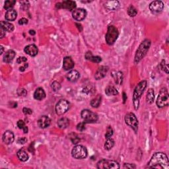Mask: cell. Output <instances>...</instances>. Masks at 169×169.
I'll return each mask as SVG.
<instances>
[{
	"label": "cell",
	"instance_id": "3",
	"mask_svg": "<svg viewBox=\"0 0 169 169\" xmlns=\"http://www.w3.org/2000/svg\"><path fill=\"white\" fill-rule=\"evenodd\" d=\"M151 42L149 39H145L142 42L136 51L134 60L135 63H138L144 58V56L147 54V52H148L149 49L151 46Z\"/></svg>",
	"mask_w": 169,
	"mask_h": 169
},
{
	"label": "cell",
	"instance_id": "4",
	"mask_svg": "<svg viewBox=\"0 0 169 169\" xmlns=\"http://www.w3.org/2000/svg\"><path fill=\"white\" fill-rule=\"evenodd\" d=\"M169 103V95L168 90L164 87L159 92V96L156 99V105L159 108L167 106Z\"/></svg>",
	"mask_w": 169,
	"mask_h": 169
},
{
	"label": "cell",
	"instance_id": "9",
	"mask_svg": "<svg viewBox=\"0 0 169 169\" xmlns=\"http://www.w3.org/2000/svg\"><path fill=\"white\" fill-rule=\"evenodd\" d=\"M125 122L127 125L134 129L135 131H137L138 129V120L136 115L134 113H128L125 116Z\"/></svg>",
	"mask_w": 169,
	"mask_h": 169
},
{
	"label": "cell",
	"instance_id": "28",
	"mask_svg": "<svg viewBox=\"0 0 169 169\" xmlns=\"http://www.w3.org/2000/svg\"><path fill=\"white\" fill-rule=\"evenodd\" d=\"M154 99H155V92H154V90L153 89H149L147 92L146 96L147 102L149 104H152L154 101Z\"/></svg>",
	"mask_w": 169,
	"mask_h": 169
},
{
	"label": "cell",
	"instance_id": "2",
	"mask_svg": "<svg viewBox=\"0 0 169 169\" xmlns=\"http://www.w3.org/2000/svg\"><path fill=\"white\" fill-rule=\"evenodd\" d=\"M147 83L145 80L141 81V82L138 83L136 89H135L133 95V103L134 106V108L138 110L139 106V100H140L141 95H143L144 90L146 89Z\"/></svg>",
	"mask_w": 169,
	"mask_h": 169
},
{
	"label": "cell",
	"instance_id": "46",
	"mask_svg": "<svg viewBox=\"0 0 169 169\" xmlns=\"http://www.w3.org/2000/svg\"><path fill=\"white\" fill-rule=\"evenodd\" d=\"M71 140L72 141L73 144H77L78 142L79 141L80 139L78 138V137L76 136V137H72V138H71Z\"/></svg>",
	"mask_w": 169,
	"mask_h": 169
},
{
	"label": "cell",
	"instance_id": "1",
	"mask_svg": "<svg viewBox=\"0 0 169 169\" xmlns=\"http://www.w3.org/2000/svg\"><path fill=\"white\" fill-rule=\"evenodd\" d=\"M147 167L150 168L168 169L169 162L167 156L163 153H155L148 163Z\"/></svg>",
	"mask_w": 169,
	"mask_h": 169
},
{
	"label": "cell",
	"instance_id": "12",
	"mask_svg": "<svg viewBox=\"0 0 169 169\" xmlns=\"http://www.w3.org/2000/svg\"><path fill=\"white\" fill-rule=\"evenodd\" d=\"M164 3L161 1H154L149 5V9L153 13H159L163 10Z\"/></svg>",
	"mask_w": 169,
	"mask_h": 169
},
{
	"label": "cell",
	"instance_id": "38",
	"mask_svg": "<svg viewBox=\"0 0 169 169\" xmlns=\"http://www.w3.org/2000/svg\"><path fill=\"white\" fill-rule=\"evenodd\" d=\"M161 68H162V70L164 71V72H165L166 73H168V64L166 63L165 60L162 61V62H161Z\"/></svg>",
	"mask_w": 169,
	"mask_h": 169
},
{
	"label": "cell",
	"instance_id": "19",
	"mask_svg": "<svg viewBox=\"0 0 169 169\" xmlns=\"http://www.w3.org/2000/svg\"><path fill=\"white\" fill-rule=\"evenodd\" d=\"M80 77L79 73L77 72V70H72L67 73V75H66V77H67V80L70 82H75L79 79V78Z\"/></svg>",
	"mask_w": 169,
	"mask_h": 169
},
{
	"label": "cell",
	"instance_id": "10",
	"mask_svg": "<svg viewBox=\"0 0 169 169\" xmlns=\"http://www.w3.org/2000/svg\"><path fill=\"white\" fill-rule=\"evenodd\" d=\"M70 108V102L66 100H60L56 106V112L58 115H62Z\"/></svg>",
	"mask_w": 169,
	"mask_h": 169
},
{
	"label": "cell",
	"instance_id": "42",
	"mask_svg": "<svg viewBox=\"0 0 169 169\" xmlns=\"http://www.w3.org/2000/svg\"><path fill=\"white\" fill-rule=\"evenodd\" d=\"M27 61V59L25 57H19L17 60V63H21L23 62H26Z\"/></svg>",
	"mask_w": 169,
	"mask_h": 169
},
{
	"label": "cell",
	"instance_id": "51",
	"mask_svg": "<svg viewBox=\"0 0 169 169\" xmlns=\"http://www.w3.org/2000/svg\"><path fill=\"white\" fill-rule=\"evenodd\" d=\"M1 54H2L3 53V46H1Z\"/></svg>",
	"mask_w": 169,
	"mask_h": 169
},
{
	"label": "cell",
	"instance_id": "31",
	"mask_svg": "<svg viewBox=\"0 0 169 169\" xmlns=\"http://www.w3.org/2000/svg\"><path fill=\"white\" fill-rule=\"evenodd\" d=\"M113 76L115 79V82L117 84L120 85L122 83V81H123V75H122V73L120 72H116Z\"/></svg>",
	"mask_w": 169,
	"mask_h": 169
},
{
	"label": "cell",
	"instance_id": "47",
	"mask_svg": "<svg viewBox=\"0 0 169 169\" xmlns=\"http://www.w3.org/2000/svg\"><path fill=\"white\" fill-rule=\"evenodd\" d=\"M0 33H1V38H3L5 36H6V31H5L3 29L0 28Z\"/></svg>",
	"mask_w": 169,
	"mask_h": 169
},
{
	"label": "cell",
	"instance_id": "48",
	"mask_svg": "<svg viewBox=\"0 0 169 169\" xmlns=\"http://www.w3.org/2000/svg\"><path fill=\"white\" fill-rule=\"evenodd\" d=\"M28 67V64L27 63H25L24 66H22V67L19 68V70H20L21 72H24V71L25 70V69H26V67Z\"/></svg>",
	"mask_w": 169,
	"mask_h": 169
},
{
	"label": "cell",
	"instance_id": "49",
	"mask_svg": "<svg viewBox=\"0 0 169 169\" xmlns=\"http://www.w3.org/2000/svg\"><path fill=\"white\" fill-rule=\"evenodd\" d=\"M23 132H24V134L28 133V128H27V127H26V126L24 127V128H23Z\"/></svg>",
	"mask_w": 169,
	"mask_h": 169
},
{
	"label": "cell",
	"instance_id": "7",
	"mask_svg": "<svg viewBox=\"0 0 169 169\" xmlns=\"http://www.w3.org/2000/svg\"><path fill=\"white\" fill-rule=\"evenodd\" d=\"M97 167L99 169H118L120 168V165L116 161L102 159L98 162Z\"/></svg>",
	"mask_w": 169,
	"mask_h": 169
},
{
	"label": "cell",
	"instance_id": "52",
	"mask_svg": "<svg viewBox=\"0 0 169 169\" xmlns=\"http://www.w3.org/2000/svg\"><path fill=\"white\" fill-rule=\"evenodd\" d=\"M124 102H125V101H126V94L124 93Z\"/></svg>",
	"mask_w": 169,
	"mask_h": 169
},
{
	"label": "cell",
	"instance_id": "22",
	"mask_svg": "<svg viewBox=\"0 0 169 169\" xmlns=\"http://www.w3.org/2000/svg\"><path fill=\"white\" fill-rule=\"evenodd\" d=\"M17 16V13L14 9H11L6 12L5 17L7 21H13L16 19Z\"/></svg>",
	"mask_w": 169,
	"mask_h": 169
},
{
	"label": "cell",
	"instance_id": "15",
	"mask_svg": "<svg viewBox=\"0 0 169 169\" xmlns=\"http://www.w3.org/2000/svg\"><path fill=\"white\" fill-rule=\"evenodd\" d=\"M108 72V67L107 66H100L95 73V78L97 80L102 79L106 76Z\"/></svg>",
	"mask_w": 169,
	"mask_h": 169
},
{
	"label": "cell",
	"instance_id": "27",
	"mask_svg": "<svg viewBox=\"0 0 169 169\" xmlns=\"http://www.w3.org/2000/svg\"><path fill=\"white\" fill-rule=\"evenodd\" d=\"M17 157L19 158V160L23 161V162H25V161H26L29 159V155L26 153L25 151L23 150V149L19 150L17 152Z\"/></svg>",
	"mask_w": 169,
	"mask_h": 169
},
{
	"label": "cell",
	"instance_id": "23",
	"mask_svg": "<svg viewBox=\"0 0 169 169\" xmlns=\"http://www.w3.org/2000/svg\"><path fill=\"white\" fill-rule=\"evenodd\" d=\"M15 56V52L13 50H9L3 56V62L6 63H10L13 60Z\"/></svg>",
	"mask_w": 169,
	"mask_h": 169
},
{
	"label": "cell",
	"instance_id": "32",
	"mask_svg": "<svg viewBox=\"0 0 169 169\" xmlns=\"http://www.w3.org/2000/svg\"><path fill=\"white\" fill-rule=\"evenodd\" d=\"M114 145V141L112 139L108 138L107 140L105 142L104 144V149L107 151L111 150Z\"/></svg>",
	"mask_w": 169,
	"mask_h": 169
},
{
	"label": "cell",
	"instance_id": "50",
	"mask_svg": "<svg viewBox=\"0 0 169 169\" xmlns=\"http://www.w3.org/2000/svg\"><path fill=\"white\" fill-rule=\"evenodd\" d=\"M29 33H30V35H35V31H33V30H31L29 31Z\"/></svg>",
	"mask_w": 169,
	"mask_h": 169
},
{
	"label": "cell",
	"instance_id": "44",
	"mask_svg": "<svg viewBox=\"0 0 169 169\" xmlns=\"http://www.w3.org/2000/svg\"><path fill=\"white\" fill-rule=\"evenodd\" d=\"M124 168H136V166L134 164H129V163H127L125 164L124 165Z\"/></svg>",
	"mask_w": 169,
	"mask_h": 169
},
{
	"label": "cell",
	"instance_id": "20",
	"mask_svg": "<svg viewBox=\"0 0 169 169\" xmlns=\"http://www.w3.org/2000/svg\"><path fill=\"white\" fill-rule=\"evenodd\" d=\"M105 7L110 11L116 10L120 7V3L118 1H108L104 4Z\"/></svg>",
	"mask_w": 169,
	"mask_h": 169
},
{
	"label": "cell",
	"instance_id": "33",
	"mask_svg": "<svg viewBox=\"0 0 169 169\" xmlns=\"http://www.w3.org/2000/svg\"><path fill=\"white\" fill-rule=\"evenodd\" d=\"M15 3L16 1H15V0H8V1H6L5 2L4 9H6L7 11L11 10V9H12V8L14 7Z\"/></svg>",
	"mask_w": 169,
	"mask_h": 169
},
{
	"label": "cell",
	"instance_id": "40",
	"mask_svg": "<svg viewBox=\"0 0 169 169\" xmlns=\"http://www.w3.org/2000/svg\"><path fill=\"white\" fill-rule=\"evenodd\" d=\"M17 126H18V128L19 129H23V128L25 127V124H24V122L23 121V120H19L17 122Z\"/></svg>",
	"mask_w": 169,
	"mask_h": 169
},
{
	"label": "cell",
	"instance_id": "29",
	"mask_svg": "<svg viewBox=\"0 0 169 169\" xmlns=\"http://www.w3.org/2000/svg\"><path fill=\"white\" fill-rule=\"evenodd\" d=\"M101 100L102 96L100 95H99L90 101V105L93 108H98L101 103Z\"/></svg>",
	"mask_w": 169,
	"mask_h": 169
},
{
	"label": "cell",
	"instance_id": "45",
	"mask_svg": "<svg viewBox=\"0 0 169 169\" xmlns=\"http://www.w3.org/2000/svg\"><path fill=\"white\" fill-rule=\"evenodd\" d=\"M26 141H27V139H26V138H21L18 139L17 142L19 144H24Z\"/></svg>",
	"mask_w": 169,
	"mask_h": 169
},
{
	"label": "cell",
	"instance_id": "35",
	"mask_svg": "<svg viewBox=\"0 0 169 169\" xmlns=\"http://www.w3.org/2000/svg\"><path fill=\"white\" fill-rule=\"evenodd\" d=\"M51 87H52L54 91H58V90L61 89V85L60 83H58V81H54L52 83Z\"/></svg>",
	"mask_w": 169,
	"mask_h": 169
},
{
	"label": "cell",
	"instance_id": "6",
	"mask_svg": "<svg viewBox=\"0 0 169 169\" xmlns=\"http://www.w3.org/2000/svg\"><path fill=\"white\" fill-rule=\"evenodd\" d=\"M87 148L81 145H77L73 148L72 151V155L76 159H83L87 156Z\"/></svg>",
	"mask_w": 169,
	"mask_h": 169
},
{
	"label": "cell",
	"instance_id": "17",
	"mask_svg": "<svg viewBox=\"0 0 169 169\" xmlns=\"http://www.w3.org/2000/svg\"><path fill=\"white\" fill-rule=\"evenodd\" d=\"M24 52L31 56H36L38 54V48L35 45H29L24 48Z\"/></svg>",
	"mask_w": 169,
	"mask_h": 169
},
{
	"label": "cell",
	"instance_id": "39",
	"mask_svg": "<svg viewBox=\"0 0 169 169\" xmlns=\"http://www.w3.org/2000/svg\"><path fill=\"white\" fill-rule=\"evenodd\" d=\"M85 124H86V123H85V122H81V123H79L77 126V130L80 131H84L85 129Z\"/></svg>",
	"mask_w": 169,
	"mask_h": 169
},
{
	"label": "cell",
	"instance_id": "34",
	"mask_svg": "<svg viewBox=\"0 0 169 169\" xmlns=\"http://www.w3.org/2000/svg\"><path fill=\"white\" fill-rule=\"evenodd\" d=\"M128 13L131 17H136L137 15L138 11H137V9L134 6H130L128 9Z\"/></svg>",
	"mask_w": 169,
	"mask_h": 169
},
{
	"label": "cell",
	"instance_id": "37",
	"mask_svg": "<svg viewBox=\"0 0 169 169\" xmlns=\"http://www.w3.org/2000/svg\"><path fill=\"white\" fill-rule=\"evenodd\" d=\"M17 95L20 97H25L26 94H27V92H26V90L23 89V88H20L17 90Z\"/></svg>",
	"mask_w": 169,
	"mask_h": 169
},
{
	"label": "cell",
	"instance_id": "30",
	"mask_svg": "<svg viewBox=\"0 0 169 169\" xmlns=\"http://www.w3.org/2000/svg\"><path fill=\"white\" fill-rule=\"evenodd\" d=\"M105 92L107 95L108 96H111V95H117L118 94V92L117 89L115 88L114 86H112V85H109L108 86L106 89H105Z\"/></svg>",
	"mask_w": 169,
	"mask_h": 169
},
{
	"label": "cell",
	"instance_id": "36",
	"mask_svg": "<svg viewBox=\"0 0 169 169\" xmlns=\"http://www.w3.org/2000/svg\"><path fill=\"white\" fill-rule=\"evenodd\" d=\"M113 134H114V130L112 129V128H111V126H108L107 128L106 133V134H105V137H106V139L110 138L112 136V135H113Z\"/></svg>",
	"mask_w": 169,
	"mask_h": 169
},
{
	"label": "cell",
	"instance_id": "24",
	"mask_svg": "<svg viewBox=\"0 0 169 169\" xmlns=\"http://www.w3.org/2000/svg\"><path fill=\"white\" fill-rule=\"evenodd\" d=\"M85 58L87 60H89L90 62H92L94 63H100L102 61V59L99 56H92V53L90 52H87L85 54Z\"/></svg>",
	"mask_w": 169,
	"mask_h": 169
},
{
	"label": "cell",
	"instance_id": "16",
	"mask_svg": "<svg viewBox=\"0 0 169 169\" xmlns=\"http://www.w3.org/2000/svg\"><path fill=\"white\" fill-rule=\"evenodd\" d=\"M2 139L5 143L7 145H9L11 144L14 141L15 136L13 132L11 131H6L3 134V137H2Z\"/></svg>",
	"mask_w": 169,
	"mask_h": 169
},
{
	"label": "cell",
	"instance_id": "43",
	"mask_svg": "<svg viewBox=\"0 0 169 169\" xmlns=\"http://www.w3.org/2000/svg\"><path fill=\"white\" fill-rule=\"evenodd\" d=\"M28 19H26V18H22L19 21V24L20 25H23V24H28Z\"/></svg>",
	"mask_w": 169,
	"mask_h": 169
},
{
	"label": "cell",
	"instance_id": "14",
	"mask_svg": "<svg viewBox=\"0 0 169 169\" xmlns=\"http://www.w3.org/2000/svg\"><path fill=\"white\" fill-rule=\"evenodd\" d=\"M51 120L47 116H42L38 120V126L40 128L45 129L50 126Z\"/></svg>",
	"mask_w": 169,
	"mask_h": 169
},
{
	"label": "cell",
	"instance_id": "5",
	"mask_svg": "<svg viewBox=\"0 0 169 169\" xmlns=\"http://www.w3.org/2000/svg\"><path fill=\"white\" fill-rule=\"evenodd\" d=\"M119 33L116 27L114 26L111 25L108 27V31L106 35V42L108 45H112L117 40L118 37Z\"/></svg>",
	"mask_w": 169,
	"mask_h": 169
},
{
	"label": "cell",
	"instance_id": "18",
	"mask_svg": "<svg viewBox=\"0 0 169 169\" xmlns=\"http://www.w3.org/2000/svg\"><path fill=\"white\" fill-rule=\"evenodd\" d=\"M74 67V62L71 57H65L63 61V67L65 71H69Z\"/></svg>",
	"mask_w": 169,
	"mask_h": 169
},
{
	"label": "cell",
	"instance_id": "13",
	"mask_svg": "<svg viewBox=\"0 0 169 169\" xmlns=\"http://www.w3.org/2000/svg\"><path fill=\"white\" fill-rule=\"evenodd\" d=\"M76 3L73 1H70V0H67V1H63L61 3H58L56 4V7L58 9L62 8L68 9L69 11H73L76 8Z\"/></svg>",
	"mask_w": 169,
	"mask_h": 169
},
{
	"label": "cell",
	"instance_id": "25",
	"mask_svg": "<svg viewBox=\"0 0 169 169\" xmlns=\"http://www.w3.org/2000/svg\"><path fill=\"white\" fill-rule=\"evenodd\" d=\"M1 28L3 29L5 31L7 32H13L14 30V26L13 24H12L10 23H8V22L6 21H1Z\"/></svg>",
	"mask_w": 169,
	"mask_h": 169
},
{
	"label": "cell",
	"instance_id": "41",
	"mask_svg": "<svg viewBox=\"0 0 169 169\" xmlns=\"http://www.w3.org/2000/svg\"><path fill=\"white\" fill-rule=\"evenodd\" d=\"M23 113L26 115L31 114L32 113H33V111L30 108H24L23 109Z\"/></svg>",
	"mask_w": 169,
	"mask_h": 169
},
{
	"label": "cell",
	"instance_id": "8",
	"mask_svg": "<svg viewBox=\"0 0 169 169\" xmlns=\"http://www.w3.org/2000/svg\"><path fill=\"white\" fill-rule=\"evenodd\" d=\"M82 119L84 120L85 123H92L98 120V115L95 112L89 111L88 109H85L82 111L81 113Z\"/></svg>",
	"mask_w": 169,
	"mask_h": 169
},
{
	"label": "cell",
	"instance_id": "11",
	"mask_svg": "<svg viewBox=\"0 0 169 169\" xmlns=\"http://www.w3.org/2000/svg\"><path fill=\"white\" fill-rule=\"evenodd\" d=\"M73 18L77 21H81L85 19L87 16V11L82 8L75 9L72 11Z\"/></svg>",
	"mask_w": 169,
	"mask_h": 169
},
{
	"label": "cell",
	"instance_id": "21",
	"mask_svg": "<svg viewBox=\"0 0 169 169\" xmlns=\"http://www.w3.org/2000/svg\"><path fill=\"white\" fill-rule=\"evenodd\" d=\"M46 97V92L42 88L38 87L36 89L35 93H34V98L36 100H41Z\"/></svg>",
	"mask_w": 169,
	"mask_h": 169
},
{
	"label": "cell",
	"instance_id": "26",
	"mask_svg": "<svg viewBox=\"0 0 169 169\" xmlns=\"http://www.w3.org/2000/svg\"><path fill=\"white\" fill-rule=\"evenodd\" d=\"M70 124V121L67 118H62L58 121V126L61 129H65L68 127Z\"/></svg>",
	"mask_w": 169,
	"mask_h": 169
}]
</instances>
